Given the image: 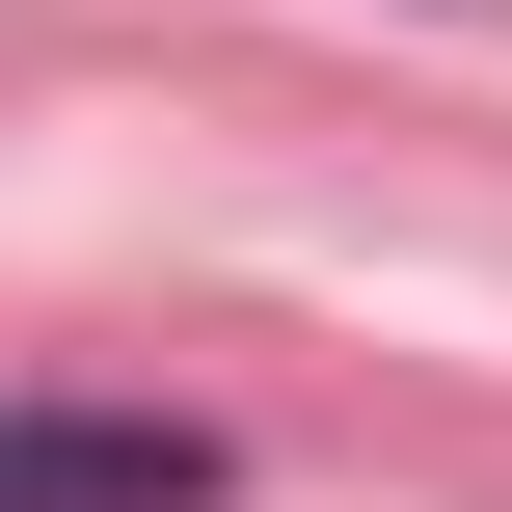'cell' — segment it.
I'll return each instance as SVG.
<instances>
[{
	"label": "cell",
	"mask_w": 512,
	"mask_h": 512,
	"mask_svg": "<svg viewBox=\"0 0 512 512\" xmlns=\"http://www.w3.org/2000/svg\"><path fill=\"white\" fill-rule=\"evenodd\" d=\"M0 512H216V432H135V405H54V432H0Z\"/></svg>",
	"instance_id": "1"
}]
</instances>
